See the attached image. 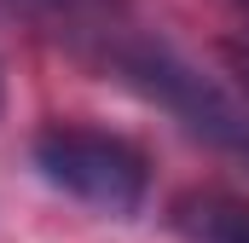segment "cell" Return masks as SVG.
Segmentation results:
<instances>
[{
    "label": "cell",
    "mask_w": 249,
    "mask_h": 243,
    "mask_svg": "<svg viewBox=\"0 0 249 243\" xmlns=\"http://www.w3.org/2000/svg\"><path fill=\"white\" fill-rule=\"evenodd\" d=\"M180 232L197 243H249V208L244 203H220V197H191L180 203Z\"/></svg>",
    "instance_id": "obj_3"
},
{
    "label": "cell",
    "mask_w": 249,
    "mask_h": 243,
    "mask_svg": "<svg viewBox=\"0 0 249 243\" xmlns=\"http://www.w3.org/2000/svg\"><path fill=\"white\" fill-rule=\"evenodd\" d=\"M0 99H6V93H0Z\"/></svg>",
    "instance_id": "obj_5"
},
{
    "label": "cell",
    "mask_w": 249,
    "mask_h": 243,
    "mask_svg": "<svg viewBox=\"0 0 249 243\" xmlns=\"http://www.w3.org/2000/svg\"><path fill=\"white\" fill-rule=\"evenodd\" d=\"M238 6H244V12H249V0H238Z\"/></svg>",
    "instance_id": "obj_4"
},
{
    "label": "cell",
    "mask_w": 249,
    "mask_h": 243,
    "mask_svg": "<svg viewBox=\"0 0 249 243\" xmlns=\"http://www.w3.org/2000/svg\"><path fill=\"white\" fill-rule=\"evenodd\" d=\"M105 41V64L122 75L133 93H145L151 104H162L174 122H186L197 139H209L214 151L249 162V104L238 93H226L214 75H203L197 64H186L168 41L157 35H133V29H99Z\"/></svg>",
    "instance_id": "obj_1"
},
{
    "label": "cell",
    "mask_w": 249,
    "mask_h": 243,
    "mask_svg": "<svg viewBox=\"0 0 249 243\" xmlns=\"http://www.w3.org/2000/svg\"><path fill=\"white\" fill-rule=\"evenodd\" d=\"M35 168L47 185H58L64 197H75L110 220L139 214V203L151 191L145 151L133 139L105 133V127H75V122H53L47 133H35Z\"/></svg>",
    "instance_id": "obj_2"
}]
</instances>
